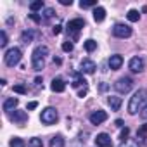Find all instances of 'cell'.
Wrapping results in <instances>:
<instances>
[{"label": "cell", "instance_id": "4dcf8cb0", "mask_svg": "<svg viewBox=\"0 0 147 147\" xmlns=\"http://www.w3.org/2000/svg\"><path fill=\"white\" fill-rule=\"evenodd\" d=\"M28 18H30L31 21H35L36 24H40V23H43V21H42V16H38V14H35V12H31V14H28Z\"/></svg>", "mask_w": 147, "mask_h": 147}, {"label": "cell", "instance_id": "9a60e30c", "mask_svg": "<svg viewBox=\"0 0 147 147\" xmlns=\"http://www.w3.org/2000/svg\"><path fill=\"white\" fill-rule=\"evenodd\" d=\"M121 66H123V57L119 54H114L109 57V67L111 69H119Z\"/></svg>", "mask_w": 147, "mask_h": 147}, {"label": "cell", "instance_id": "b9f144b4", "mask_svg": "<svg viewBox=\"0 0 147 147\" xmlns=\"http://www.w3.org/2000/svg\"><path fill=\"white\" fill-rule=\"evenodd\" d=\"M116 126H123V121L121 119H116Z\"/></svg>", "mask_w": 147, "mask_h": 147}, {"label": "cell", "instance_id": "603a6c76", "mask_svg": "<svg viewBox=\"0 0 147 147\" xmlns=\"http://www.w3.org/2000/svg\"><path fill=\"white\" fill-rule=\"evenodd\" d=\"M126 18H128V21L137 23V21L140 19V12H138L137 9H130V11H128V14H126Z\"/></svg>", "mask_w": 147, "mask_h": 147}, {"label": "cell", "instance_id": "44dd1931", "mask_svg": "<svg viewBox=\"0 0 147 147\" xmlns=\"http://www.w3.org/2000/svg\"><path fill=\"white\" fill-rule=\"evenodd\" d=\"M55 16V11L52 9V7H47V9H43V14H42V21L43 23H47L49 19H52Z\"/></svg>", "mask_w": 147, "mask_h": 147}, {"label": "cell", "instance_id": "d4e9b609", "mask_svg": "<svg viewBox=\"0 0 147 147\" xmlns=\"http://www.w3.org/2000/svg\"><path fill=\"white\" fill-rule=\"evenodd\" d=\"M83 45H85V50H87V52H94V50L97 49V42H95V40H92V38L85 40V43H83Z\"/></svg>", "mask_w": 147, "mask_h": 147}, {"label": "cell", "instance_id": "8d00e7d4", "mask_svg": "<svg viewBox=\"0 0 147 147\" xmlns=\"http://www.w3.org/2000/svg\"><path fill=\"white\" fill-rule=\"evenodd\" d=\"M36 106H38V102H35V100H33V102H30V104H28V111H31V109H35Z\"/></svg>", "mask_w": 147, "mask_h": 147}, {"label": "cell", "instance_id": "ac0fdd59", "mask_svg": "<svg viewBox=\"0 0 147 147\" xmlns=\"http://www.w3.org/2000/svg\"><path fill=\"white\" fill-rule=\"evenodd\" d=\"M94 19H95L97 23H102V21L106 19V9L100 7V5H97V7L94 9Z\"/></svg>", "mask_w": 147, "mask_h": 147}, {"label": "cell", "instance_id": "f546056e", "mask_svg": "<svg viewBox=\"0 0 147 147\" xmlns=\"http://www.w3.org/2000/svg\"><path fill=\"white\" fill-rule=\"evenodd\" d=\"M128 135H130V128H128V126H125V128L121 130V135H119V140H121V142H125V140L128 138Z\"/></svg>", "mask_w": 147, "mask_h": 147}, {"label": "cell", "instance_id": "7c38bea8", "mask_svg": "<svg viewBox=\"0 0 147 147\" xmlns=\"http://www.w3.org/2000/svg\"><path fill=\"white\" fill-rule=\"evenodd\" d=\"M95 145L97 147H113V140L107 133H99L95 137Z\"/></svg>", "mask_w": 147, "mask_h": 147}, {"label": "cell", "instance_id": "484cf974", "mask_svg": "<svg viewBox=\"0 0 147 147\" xmlns=\"http://www.w3.org/2000/svg\"><path fill=\"white\" fill-rule=\"evenodd\" d=\"M9 144H11V147H26V142L19 137H12Z\"/></svg>", "mask_w": 147, "mask_h": 147}, {"label": "cell", "instance_id": "d590c367", "mask_svg": "<svg viewBox=\"0 0 147 147\" xmlns=\"http://www.w3.org/2000/svg\"><path fill=\"white\" fill-rule=\"evenodd\" d=\"M87 92H88V88H87V87H83V88L78 92V97H82V99H83V97L87 95Z\"/></svg>", "mask_w": 147, "mask_h": 147}, {"label": "cell", "instance_id": "4fadbf2b", "mask_svg": "<svg viewBox=\"0 0 147 147\" xmlns=\"http://www.w3.org/2000/svg\"><path fill=\"white\" fill-rule=\"evenodd\" d=\"M97 69V64L90 59H83L82 61V73H87V75H94Z\"/></svg>", "mask_w": 147, "mask_h": 147}, {"label": "cell", "instance_id": "3957f363", "mask_svg": "<svg viewBox=\"0 0 147 147\" xmlns=\"http://www.w3.org/2000/svg\"><path fill=\"white\" fill-rule=\"evenodd\" d=\"M83 28H85V21H83L82 18L71 19V21L67 23L66 30H67V35H69L71 42H76V40H78V33H80V31H82Z\"/></svg>", "mask_w": 147, "mask_h": 147}, {"label": "cell", "instance_id": "9c48e42d", "mask_svg": "<svg viewBox=\"0 0 147 147\" xmlns=\"http://www.w3.org/2000/svg\"><path fill=\"white\" fill-rule=\"evenodd\" d=\"M9 119H11L12 123H16V125L23 126V125L28 121V114H26V111H14V113L9 114Z\"/></svg>", "mask_w": 147, "mask_h": 147}, {"label": "cell", "instance_id": "7402d4cb", "mask_svg": "<svg viewBox=\"0 0 147 147\" xmlns=\"http://www.w3.org/2000/svg\"><path fill=\"white\" fill-rule=\"evenodd\" d=\"M45 9V4H43V0H36V2H31L30 4V11L31 12H36V11H43Z\"/></svg>", "mask_w": 147, "mask_h": 147}, {"label": "cell", "instance_id": "d6a6232c", "mask_svg": "<svg viewBox=\"0 0 147 147\" xmlns=\"http://www.w3.org/2000/svg\"><path fill=\"white\" fill-rule=\"evenodd\" d=\"M62 50H64V52H71V50H73V42H71V40L64 42V43H62Z\"/></svg>", "mask_w": 147, "mask_h": 147}, {"label": "cell", "instance_id": "2e32d148", "mask_svg": "<svg viewBox=\"0 0 147 147\" xmlns=\"http://www.w3.org/2000/svg\"><path fill=\"white\" fill-rule=\"evenodd\" d=\"M50 88H52L54 92L61 94V92H64V90H66V83H64V80H61V78H54V80H52Z\"/></svg>", "mask_w": 147, "mask_h": 147}, {"label": "cell", "instance_id": "52a82bcc", "mask_svg": "<svg viewBox=\"0 0 147 147\" xmlns=\"http://www.w3.org/2000/svg\"><path fill=\"white\" fill-rule=\"evenodd\" d=\"M113 35L116 38H128L131 36V28L128 24H123V23H118L113 26Z\"/></svg>", "mask_w": 147, "mask_h": 147}, {"label": "cell", "instance_id": "1f68e13d", "mask_svg": "<svg viewBox=\"0 0 147 147\" xmlns=\"http://www.w3.org/2000/svg\"><path fill=\"white\" fill-rule=\"evenodd\" d=\"M14 92H16V94H21V95H24L28 90H26V87H24V85H14Z\"/></svg>", "mask_w": 147, "mask_h": 147}, {"label": "cell", "instance_id": "5bb4252c", "mask_svg": "<svg viewBox=\"0 0 147 147\" xmlns=\"http://www.w3.org/2000/svg\"><path fill=\"white\" fill-rule=\"evenodd\" d=\"M18 104H19V100H18L16 97H9V99L4 102V106H2V107H4V111H5L7 114H11V113L18 107Z\"/></svg>", "mask_w": 147, "mask_h": 147}, {"label": "cell", "instance_id": "60d3db41", "mask_svg": "<svg viewBox=\"0 0 147 147\" xmlns=\"http://www.w3.org/2000/svg\"><path fill=\"white\" fill-rule=\"evenodd\" d=\"M35 83H36V85L40 87V85H42V78H36V80H35Z\"/></svg>", "mask_w": 147, "mask_h": 147}, {"label": "cell", "instance_id": "ab89813d", "mask_svg": "<svg viewBox=\"0 0 147 147\" xmlns=\"http://www.w3.org/2000/svg\"><path fill=\"white\" fill-rule=\"evenodd\" d=\"M62 61H61V57H54V64H61Z\"/></svg>", "mask_w": 147, "mask_h": 147}, {"label": "cell", "instance_id": "836d02e7", "mask_svg": "<svg viewBox=\"0 0 147 147\" xmlns=\"http://www.w3.org/2000/svg\"><path fill=\"white\" fill-rule=\"evenodd\" d=\"M140 118H142L144 121H147V106L142 107V111H140Z\"/></svg>", "mask_w": 147, "mask_h": 147}, {"label": "cell", "instance_id": "277c9868", "mask_svg": "<svg viewBox=\"0 0 147 147\" xmlns=\"http://www.w3.org/2000/svg\"><path fill=\"white\" fill-rule=\"evenodd\" d=\"M21 57H23V52H21V49H18V47H12V49H9V50L5 52V55H4V61H5V64H7L9 67H14V66H18V64H19Z\"/></svg>", "mask_w": 147, "mask_h": 147}, {"label": "cell", "instance_id": "e0dca14e", "mask_svg": "<svg viewBox=\"0 0 147 147\" xmlns=\"http://www.w3.org/2000/svg\"><path fill=\"white\" fill-rule=\"evenodd\" d=\"M121 97H118V95H111V97H107V104L111 106V111H118L119 107H121Z\"/></svg>", "mask_w": 147, "mask_h": 147}, {"label": "cell", "instance_id": "cb8c5ba5", "mask_svg": "<svg viewBox=\"0 0 147 147\" xmlns=\"http://www.w3.org/2000/svg\"><path fill=\"white\" fill-rule=\"evenodd\" d=\"M119 147H140V142L137 138H126L125 142L119 144Z\"/></svg>", "mask_w": 147, "mask_h": 147}, {"label": "cell", "instance_id": "d6986e66", "mask_svg": "<svg viewBox=\"0 0 147 147\" xmlns=\"http://www.w3.org/2000/svg\"><path fill=\"white\" fill-rule=\"evenodd\" d=\"M33 36H35V31H33V30H26V31L21 33V42L28 45V43L33 42Z\"/></svg>", "mask_w": 147, "mask_h": 147}, {"label": "cell", "instance_id": "6da1fadb", "mask_svg": "<svg viewBox=\"0 0 147 147\" xmlns=\"http://www.w3.org/2000/svg\"><path fill=\"white\" fill-rule=\"evenodd\" d=\"M145 102H147V90L145 88H138L131 95V99L128 102V113L130 114H137L138 111H142V107H144Z\"/></svg>", "mask_w": 147, "mask_h": 147}, {"label": "cell", "instance_id": "74e56055", "mask_svg": "<svg viewBox=\"0 0 147 147\" xmlns=\"http://www.w3.org/2000/svg\"><path fill=\"white\" fill-rule=\"evenodd\" d=\"M62 5H73V0H61Z\"/></svg>", "mask_w": 147, "mask_h": 147}, {"label": "cell", "instance_id": "f35d334b", "mask_svg": "<svg viewBox=\"0 0 147 147\" xmlns=\"http://www.w3.org/2000/svg\"><path fill=\"white\" fill-rule=\"evenodd\" d=\"M107 88H109V85H107V83H100V92H106Z\"/></svg>", "mask_w": 147, "mask_h": 147}, {"label": "cell", "instance_id": "7a4b0ae2", "mask_svg": "<svg viewBox=\"0 0 147 147\" xmlns=\"http://www.w3.org/2000/svg\"><path fill=\"white\" fill-rule=\"evenodd\" d=\"M49 55V47L47 45H38L33 54H31V66L35 71H42L45 67V57Z\"/></svg>", "mask_w": 147, "mask_h": 147}, {"label": "cell", "instance_id": "8fae6325", "mask_svg": "<svg viewBox=\"0 0 147 147\" xmlns=\"http://www.w3.org/2000/svg\"><path fill=\"white\" fill-rule=\"evenodd\" d=\"M71 87H75V88H78V87H87V82H85V78H83V73H71Z\"/></svg>", "mask_w": 147, "mask_h": 147}, {"label": "cell", "instance_id": "f1b7e54d", "mask_svg": "<svg viewBox=\"0 0 147 147\" xmlns=\"http://www.w3.org/2000/svg\"><path fill=\"white\" fill-rule=\"evenodd\" d=\"M0 38H2V42H0V47H2V49H5V47H7V42H9L5 30H2V31H0Z\"/></svg>", "mask_w": 147, "mask_h": 147}, {"label": "cell", "instance_id": "30bf717a", "mask_svg": "<svg viewBox=\"0 0 147 147\" xmlns=\"http://www.w3.org/2000/svg\"><path fill=\"white\" fill-rule=\"evenodd\" d=\"M88 119H90L92 125H100V123H104V121L107 119V113L102 111V109H97V111H94V113L88 116Z\"/></svg>", "mask_w": 147, "mask_h": 147}, {"label": "cell", "instance_id": "4316f807", "mask_svg": "<svg viewBox=\"0 0 147 147\" xmlns=\"http://www.w3.org/2000/svg\"><path fill=\"white\" fill-rule=\"evenodd\" d=\"M80 7L82 9H90V7H97V0H85V2H83V0H82V2H80Z\"/></svg>", "mask_w": 147, "mask_h": 147}, {"label": "cell", "instance_id": "ba28073f", "mask_svg": "<svg viewBox=\"0 0 147 147\" xmlns=\"http://www.w3.org/2000/svg\"><path fill=\"white\" fill-rule=\"evenodd\" d=\"M144 66H145V62H144V59H142L140 55L131 57L130 62H128V67H130L131 73H142V71H144Z\"/></svg>", "mask_w": 147, "mask_h": 147}, {"label": "cell", "instance_id": "ffe728a7", "mask_svg": "<svg viewBox=\"0 0 147 147\" xmlns=\"http://www.w3.org/2000/svg\"><path fill=\"white\" fill-rule=\"evenodd\" d=\"M50 147H64V137L62 135H54L50 138Z\"/></svg>", "mask_w": 147, "mask_h": 147}, {"label": "cell", "instance_id": "8992f818", "mask_svg": "<svg viewBox=\"0 0 147 147\" xmlns=\"http://www.w3.org/2000/svg\"><path fill=\"white\" fill-rule=\"evenodd\" d=\"M131 88H133V80L128 78V76H123L114 83V90L119 92V94H128Z\"/></svg>", "mask_w": 147, "mask_h": 147}, {"label": "cell", "instance_id": "83f0119b", "mask_svg": "<svg viewBox=\"0 0 147 147\" xmlns=\"http://www.w3.org/2000/svg\"><path fill=\"white\" fill-rule=\"evenodd\" d=\"M28 145H30V147H43V142H42V138H38V137H33V138H30Z\"/></svg>", "mask_w": 147, "mask_h": 147}, {"label": "cell", "instance_id": "5b68a950", "mask_svg": "<svg viewBox=\"0 0 147 147\" xmlns=\"http://www.w3.org/2000/svg\"><path fill=\"white\" fill-rule=\"evenodd\" d=\"M57 119H59V114H57L55 107H45L42 111V114H40V121L43 125H54Z\"/></svg>", "mask_w": 147, "mask_h": 147}, {"label": "cell", "instance_id": "e575fe53", "mask_svg": "<svg viewBox=\"0 0 147 147\" xmlns=\"http://www.w3.org/2000/svg\"><path fill=\"white\" fill-rule=\"evenodd\" d=\"M61 31H62V26H61V24H55V26L52 28V33H54V35H59Z\"/></svg>", "mask_w": 147, "mask_h": 147}]
</instances>
